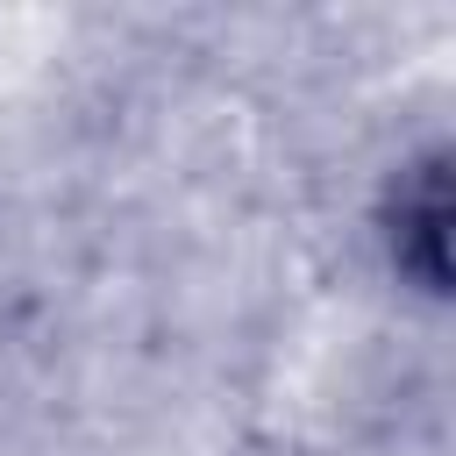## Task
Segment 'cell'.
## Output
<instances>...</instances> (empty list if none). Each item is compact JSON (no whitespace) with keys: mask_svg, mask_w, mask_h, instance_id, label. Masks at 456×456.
Masks as SVG:
<instances>
[{"mask_svg":"<svg viewBox=\"0 0 456 456\" xmlns=\"http://www.w3.org/2000/svg\"><path fill=\"white\" fill-rule=\"evenodd\" d=\"M449 221H456V192H449V142L428 135L413 142L378 200H370V242H378V264L399 292L442 306L449 299Z\"/></svg>","mask_w":456,"mask_h":456,"instance_id":"cell-1","label":"cell"}]
</instances>
